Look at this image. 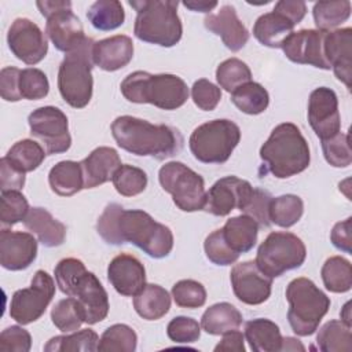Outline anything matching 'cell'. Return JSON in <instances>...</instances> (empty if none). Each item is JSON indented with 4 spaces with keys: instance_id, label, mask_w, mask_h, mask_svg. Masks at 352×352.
Masks as SVG:
<instances>
[{
    "instance_id": "f5cc1de1",
    "label": "cell",
    "mask_w": 352,
    "mask_h": 352,
    "mask_svg": "<svg viewBox=\"0 0 352 352\" xmlns=\"http://www.w3.org/2000/svg\"><path fill=\"white\" fill-rule=\"evenodd\" d=\"M271 194L263 188H253L252 197L246 206L243 208V213L250 216L258 227H270V204H271Z\"/></svg>"
},
{
    "instance_id": "8992f818",
    "label": "cell",
    "mask_w": 352,
    "mask_h": 352,
    "mask_svg": "<svg viewBox=\"0 0 352 352\" xmlns=\"http://www.w3.org/2000/svg\"><path fill=\"white\" fill-rule=\"evenodd\" d=\"M95 41L85 37L84 41L67 52L59 65L58 88L60 96L74 109L85 107L92 98V48Z\"/></svg>"
},
{
    "instance_id": "836d02e7",
    "label": "cell",
    "mask_w": 352,
    "mask_h": 352,
    "mask_svg": "<svg viewBox=\"0 0 352 352\" xmlns=\"http://www.w3.org/2000/svg\"><path fill=\"white\" fill-rule=\"evenodd\" d=\"M231 100L242 113L256 116L267 110L270 95L261 84L249 81L231 92Z\"/></svg>"
},
{
    "instance_id": "e7e4bbea",
    "label": "cell",
    "mask_w": 352,
    "mask_h": 352,
    "mask_svg": "<svg viewBox=\"0 0 352 352\" xmlns=\"http://www.w3.org/2000/svg\"><path fill=\"white\" fill-rule=\"evenodd\" d=\"M280 351H302L304 352L305 348H304V345L297 338L285 337V338H282Z\"/></svg>"
},
{
    "instance_id": "816d5d0a",
    "label": "cell",
    "mask_w": 352,
    "mask_h": 352,
    "mask_svg": "<svg viewBox=\"0 0 352 352\" xmlns=\"http://www.w3.org/2000/svg\"><path fill=\"white\" fill-rule=\"evenodd\" d=\"M87 271L84 263L78 258H74V257H67V258H63L60 260L55 270H54V274H55V280H56V285L60 289V292L63 294H69L72 286L74 285V282Z\"/></svg>"
},
{
    "instance_id": "44dd1931",
    "label": "cell",
    "mask_w": 352,
    "mask_h": 352,
    "mask_svg": "<svg viewBox=\"0 0 352 352\" xmlns=\"http://www.w3.org/2000/svg\"><path fill=\"white\" fill-rule=\"evenodd\" d=\"M45 33L58 51L70 52L77 48L84 38V28L77 15L73 14L72 7L62 8L47 16Z\"/></svg>"
},
{
    "instance_id": "7bdbcfd3",
    "label": "cell",
    "mask_w": 352,
    "mask_h": 352,
    "mask_svg": "<svg viewBox=\"0 0 352 352\" xmlns=\"http://www.w3.org/2000/svg\"><path fill=\"white\" fill-rule=\"evenodd\" d=\"M113 186L124 197H135L146 190L147 175L143 169L132 165H121L113 179Z\"/></svg>"
},
{
    "instance_id": "6125c7cd",
    "label": "cell",
    "mask_w": 352,
    "mask_h": 352,
    "mask_svg": "<svg viewBox=\"0 0 352 352\" xmlns=\"http://www.w3.org/2000/svg\"><path fill=\"white\" fill-rule=\"evenodd\" d=\"M36 4L38 7L41 15L45 18L62 8L72 7V3L69 0H44V1H37Z\"/></svg>"
},
{
    "instance_id": "94428289",
    "label": "cell",
    "mask_w": 352,
    "mask_h": 352,
    "mask_svg": "<svg viewBox=\"0 0 352 352\" xmlns=\"http://www.w3.org/2000/svg\"><path fill=\"white\" fill-rule=\"evenodd\" d=\"M221 341L214 346V352H245L243 334L238 329L221 334Z\"/></svg>"
},
{
    "instance_id": "d590c367",
    "label": "cell",
    "mask_w": 352,
    "mask_h": 352,
    "mask_svg": "<svg viewBox=\"0 0 352 352\" xmlns=\"http://www.w3.org/2000/svg\"><path fill=\"white\" fill-rule=\"evenodd\" d=\"M99 337L91 329H82L80 331L67 336H55L45 345V352H94L98 351Z\"/></svg>"
},
{
    "instance_id": "7a4b0ae2",
    "label": "cell",
    "mask_w": 352,
    "mask_h": 352,
    "mask_svg": "<svg viewBox=\"0 0 352 352\" xmlns=\"http://www.w3.org/2000/svg\"><path fill=\"white\" fill-rule=\"evenodd\" d=\"M111 135L125 151L155 160L169 158L183 147V136L177 129L132 116L117 117L111 122Z\"/></svg>"
},
{
    "instance_id": "60d3db41",
    "label": "cell",
    "mask_w": 352,
    "mask_h": 352,
    "mask_svg": "<svg viewBox=\"0 0 352 352\" xmlns=\"http://www.w3.org/2000/svg\"><path fill=\"white\" fill-rule=\"evenodd\" d=\"M138 336L132 327L117 323L107 327L98 344L100 352H133L136 349Z\"/></svg>"
},
{
    "instance_id": "603a6c76",
    "label": "cell",
    "mask_w": 352,
    "mask_h": 352,
    "mask_svg": "<svg viewBox=\"0 0 352 352\" xmlns=\"http://www.w3.org/2000/svg\"><path fill=\"white\" fill-rule=\"evenodd\" d=\"M204 25L209 32L220 36L224 45L232 52L242 50L249 40L248 29L238 18L235 8L230 4L223 6L214 14L206 15Z\"/></svg>"
},
{
    "instance_id": "9c48e42d",
    "label": "cell",
    "mask_w": 352,
    "mask_h": 352,
    "mask_svg": "<svg viewBox=\"0 0 352 352\" xmlns=\"http://www.w3.org/2000/svg\"><path fill=\"white\" fill-rule=\"evenodd\" d=\"M305 257V245L297 235L275 231L261 242L254 261L263 274L274 279L302 265Z\"/></svg>"
},
{
    "instance_id": "ab89813d",
    "label": "cell",
    "mask_w": 352,
    "mask_h": 352,
    "mask_svg": "<svg viewBox=\"0 0 352 352\" xmlns=\"http://www.w3.org/2000/svg\"><path fill=\"white\" fill-rule=\"evenodd\" d=\"M312 14L318 30L329 32L348 21L351 16V1H319L315 3Z\"/></svg>"
},
{
    "instance_id": "be15d7a7",
    "label": "cell",
    "mask_w": 352,
    "mask_h": 352,
    "mask_svg": "<svg viewBox=\"0 0 352 352\" xmlns=\"http://www.w3.org/2000/svg\"><path fill=\"white\" fill-rule=\"evenodd\" d=\"M183 6L191 11L198 12H209L214 7H217V1H206V0H186L183 1Z\"/></svg>"
},
{
    "instance_id": "f907efd6",
    "label": "cell",
    "mask_w": 352,
    "mask_h": 352,
    "mask_svg": "<svg viewBox=\"0 0 352 352\" xmlns=\"http://www.w3.org/2000/svg\"><path fill=\"white\" fill-rule=\"evenodd\" d=\"M168 337L177 344L195 342L201 336L199 323L187 316H176L166 326Z\"/></svg>"
},
{
    "instance_id": "4316f807",
    "label": "cell",
    "mask_w": 352,
    "mask_h": 352,
    "mask_svg": "<svg viewBox=\"0 0 352 352\" xmlns=\"http://www.w3.org/2000/svg\"><path fill=\"white\" fill-rule=\"evenodd\" d=\"M294 23L278 10L263 14L253 26V36L265 47L280 48L287 36L293 33Z\"/></svg>"
},
{
    "instance_id": "7c38bea8",
    "label": "cell",
    "mask_w": 352,
    "mask_h": 352,
    "mask_svg": "<svg viewBox=\"0 0 352 352\" xmlns=\"http://www.w3.org/2000/svg\"><path fill=\"white\" fill-rule=\"evenodd\" d=\"M32 136L41 140L47 154H59L70 148L72 138L66 114L54 106L33 110L28 118Z\"/></svg>"
},
{
    "instance_id": "e575fe53",
    "label": "cell",
    "mask_w": 352,
    "mask_h": 352,
    "mask_svg": "<svg viewBox=\"0 0 352 352\" xmlns=\"http://www.w3.org/2000/svg\"><path fill=\"white\" fill-rule=\"evenodd\" d=\"M324 287L331 293H345L352 287V267L351 263L341 257H329L320 271Z\"/></svg>"
},
{
    "instance_id": "d4e9b609",
    "label": "cell",
    "mask_w": 352,
    "mask_h": 352,
    "mask_svg": "<svg viewBox=\"0 0 352 352\" xmlns=\"http://www.w3.org/2000/svg\"><path fill=\"white\" fill-rule=\"evenodd\" d=\"M133 58L132 38L125 34L111 36L95 41L92 59L96 66L106 72H116L125 67Z\"/></svg>"
},
{
    "instance_id": "11a10c76",
    "label": "cell",
    "mask_w": 352,
    "mask_h": 352,
    "mask_svg": "<svg viewBox=\"0 0 352 352\" xmlns=\"http://www.w3.org/2000/svg\"><path fill=\"white\" fill-rule=\"evenodd\" d=\"M30 346V333L19 326H10L0 334V351L3 352H29Z\"/></svg>"
},
{
    "instance_id": "8fae6325",
    "label": "cell",
    "mask_w": 352,
    "mask_h": 352,
    "mask_svg": "<svg viewBox=\"0 0 352 352\" xmlns=\"http://www.w3.org/2000/svg\"><path fill=\"white\" fill-rule=\"evenodd\" d=\"M55 294V283L51 275L38 270L26 289L16 290L10 302V316L19 324H29L40 319Z\"/></svg>"
},
{
    "instance_id": "7dc6e473",
    "label": "cell",
    "mask_w": 352,
    "mask_h": 352,
    "mask_svg": "<svg viewBox=\"0 0 352 352\" xmlns=\"http://www.w3.org/2000/svg\"><path fill=\"white\" fill-rule=\"evenodd\" d=\"M172 297L182 308H199L206 301V290L202 283L194 279H182L172 287Z\"/></svg>"
},
{
    "instance_id": "cb8c5ba5",
    "label": "cell",
    "mask_w": 352,
    "mask_h": 352,
    "mask_svg": "<svg viewBox=\"0 0 352 352\" xmlns=\"http://www.w3.org/2000/svg\"><path fill=\"white\" fill-rule=\"evenodd\" d=\"M84 188H94L113 179L116 170L122 165L118 153L113 147L102 146L92 150L81 162Z\"/></svg>"
},
{
    "instance_id": "ffe728a7",
    "label": "cell",
    "mask_w": 352,
    "mask_h": 352,
    "mask_svg": "<svg viewBox=\"0 0 352 352\" xmlns=\"http://www.w3.org/2000/svg\"><path fill=\"white\" fill-rule=\"evenodd\" d=\"M107 278L116 292L126 297L136 296L146 286L144 265L128 253H121L110 261Z\"/></svg>"
},
{
    "instance_id": "6f0895ef",
    "label": "cell",
    "mask_w": 352,
    "mask_h": 352,
    "mask_svg": "<svg viewBox=\"0 0 352 352\" xmlns=\"http://www.w3.org/2000/svg\"><path fill=\"white\" fill-rule=\"evenodd\" d=\"M0 183L1 191H19L25 186V173L15 168L7 157L0 160Z\"/></svg>"
},
{
    "instance_id": "4fadbf2b",
    "label": "cell",
    "mask_w": 352,
    "mask_h": 352,
    "mask_svg": "<svg viewBox=\"0 0 352 352\" xmlns=\"http://www.w3.org/2000/svg\"><path fill=\"white\" fill-rule=\"evenodd\" d=\"M253 192V187L248 180L236 176H226L219 179L206 191L204 209L213 216H227L234 209L243 210Z\"/></svg>"
},
{
    "instance_id": "2e32d148",
    "label": "cell",
    "mask_w": 352,
    "mask_h": 352,
    "mask_svg": "<svg viewBox=\"0 0 352 352\" xmlns=\"http://www.w3.org/2000/svg\"><path fill=\"white\" fill-rule=\"evenodd\" d=\"M308 121L320 140H326L341 132L338 99L333 89L319 87L308 99Z\"/></svg>"
},
{
    "instance_id": "f35d334b",
    "label": "cell",
    "mask_w": 352,
    "mask_h": 352,
    "mask_svg": "<svg viewBox=\"0 0 352 352\" xmlns=\"http://www.w3.org/2000/svg\"><path fill=\"white\" fill-rule=\"evenodd\" d=\"M6 157L15 168L26 173L41 165L45 158V151L37 142L32 139H22L8 150Z\"/></svg>"
},
{
    "instance_id": "83f0119b",
    "label": "cell",
    "mask_w": 352,
    "mask_h": 352,
    "mask_svg": "<svg viewBox=\"0 0 352 352\" xmlns=\"http://www.w3.org/2000/svg\"><path fill=\"white\" fill-rule=\"evenodd\" d=\"M227 245L238 254L253 249L257 242L258 224L248 214H239L228 219L221 228Z\"/></svg>"
},
{
    "instance_id": "ac0fdd59",
    "label": "cell",
    "mask_w": 352,
    "mask_h": 352,
    "mask_svg": "<svg viewBox=\"0 0 352 352\" xmlns=\"http://www.w3.org/2000/svg\"><path fill=\"white\" fill-rule=\"evenodd\" d=\"M67 297H74L84 315V322L95 324L109 314V296L94 272L85 271L72 286Z\"/></svg>"
},
{
    "instance_id": "52a82bcc",
    "label": "cell",
    "mask_w": 352,
    "mask_h": 352,
    "mask_svg": "<svg viewBox=\"0 0 352 352\" xmlns=\"http://www.w3.org/2000/svg\"><path fill=\"white\" fill-rule=\"evenodd\" d=\"M287 320L301 337L314 334L330 308V298L308 278L293 279L286 289Z\"/></svg>"
},
{
    "instance_id": "1f68e13d",
    "label": "cell",
    "mask_w": 352,
    "mask_h": 352,
    "mask_svg": "<svg viewBox=\"0 0 352 352\" xmlns=\"http://www.w3.org/2000/svg\"><path fill=\"white\" fill-rule=\"evenodd\" d=\"M242 314L230 302L210 305L201 318V327L212 336L235 330L242 324Z\"/></svg>"
},
{
    "instance_id": "f1b7e54d",
    "label": "cell",
    "mask_w": 352,
    "mask_h": 352,
    "mask_svg": "<svg viewBox=\"0 0 352 352\" xmlns=\"http://www.w3.org/2000/svg\"><path fill=\"white\" fill-rule=\"evenodd\" d=\"M245 338L254 352H278L282 346V336L278 324L265 318L246 322Z\"/></svg>"
},
{
    "instance_id": "74e56055",
    "label": "cell",
    "mask_w": 352,
    "mask_h": 352,
    "mask_svg": "<svg viewBox=\"0 0 352 352\" xmlns=\"http://www.w3.org/2000/svg\"><path fill=\"white\" fill-rule=\"evenodd\" d=\"M304 213V202L298 195L285 194L271 199L270 220L271 223L289 228L294 226Z\"/></svg>"
},
{
    "instance_id": "680465c9",
    "label": "cell",
    "mask_w": 352,
    "mask_h": 352,
    "mask_svg": "<svg viewBox=\"0 0 352 352\" xmlns=\"http://www.w3.org/2000/svg\"><path fill=\"white\" fill-rule=\"evenodd\" d=\"M351 224H352V217L345 219L344 221H338L334 224L330 239L333 245L345 253L352 252V234H351Z\"/></svg>"
},
{
    "instance_id": "c3c4849f",
    "label": "cell",
    "mask_w": 352,
    "mask_h": 352,
    "mask_svg": "<svg viewBox=\"0 0 352 352\" xmlns=\"http://www.w3.org/2000/svg\"><path fill=\"white\" fill-rule=\"evenodd\" d=\"M322 150L324 160L334 168H346L352 162L348 133L338 132L333 138L322 140Z\"/></svg>"
},
{
    "instance_id": "b9f144b4",
    "label": "cell",
    "mask_w": 352,
    "mask_h": 352,
    "mask_svg": "<svg viewBox=\"0 0 352 352\" xmlns=\"http://www.w3.org/2000/svg\"><path fill=\"white\" fill-rule=\"evenodd\" d=\"M216 80L220 88L227 92L235 91L238 87L252 80V72L249 66L238 58H230L223 60L216 69Z\"/></svg>"
},
{
    "instance_id": "f6af8a7d",
    "label": "cell",
    "mask_w": 352,
    "mask_h": 352,
    "mask_svg": "<svg viewBox=\"0 0 352 352\" xmlns=\"http://www.w3.org/2000/svg\"><path fill=\"white\" fill-rule=\"evenodd\" d=\"M18 89L21 99L38 100L48 95L50 82L44 72L36 67H28L19 73Z\"/></svg>"
},
{
    "instance_id": "30bf717a",
    "label": "cell",
    "mask_w": 352,
    "mask_h": 352,
    "mask_svg": "<svg viewBox=\"0 0 352 352\" xmlns=\"http://www.w3.org/2000/svg\"><path fill=\"white\" fill-rule=\"evenodd\" d=\"M158 180L169 192L175 205L183 212L202 210L206 199L205 182L201 175L179 161L166 162L160 168Z\"/></svg>"
},
{
    "instance_id": "3957f363",
    "label": "cell",
    "mask_w": 352,
    "mask_h": 352,
    "mask_svg": "<svg viewBox=\"0 0 352 352\" xmlns=\"http://www.w3.org/2000/svg\"><path fill=\"white\" fill-rule=\"evenodd\" d=\"M265 169L278 179H287L305 170L311 161L309 146L293 122L276 125L260 148Z\"/></svg>"
},
{
    "instance_id": "db71d44e",
    "label": "cell",
    "mask_w": 352,
    "mask_h": 352,
    "mask_svg": "<svg viewBox=\"0 0 352 352\" xmlns=\"http://www.w3.org/2000/svg\"><path fill=\"white\" fill-rule=\"evenodd\" d=\"M191 96L197 107L205 111L214 110L221 99V91L206 78L197 80L191 87Z\"/></svg>"
},
{
    "instance_id": "9a60e30c",
    "label": "cell",
    "mask_w": 352,
    "mask_h": 352,
    "mask_svg": "<svg viewBox=\"0 0 352 352\" xmlns=\"http://www.w3.org/2000/svg\"><path fill=\"white\" fill-rule=\"evenodd\" d=\"M231 286L235 297L248 305H258L271 296L272 278L260 271L256 261L235 264L230 272Z\"/></svg>"
},
{
    "instance_id": "8d00e7d4",
    "label": "cell",
    "mask_w": 352,
    "mask_h": 352,
    "mask_svg": "<svg viewBox=\"0 0 352 352\" xmlns=\"http://www.w3.org/2000/svg\"><path fill=\"white\" fill-rule=\"evenodd\" d=\"M91 25L98 30H114L125 21L124 7L117 0H98L87 12Z\"/></svg>"
},
{
    "instance_id": "d6986e66",
    "label": "cell",
    "mask_w": 352,
    "mask_h": 352,
    "mask_svg": "<svg viewBox=\"0 0 352 352\" xmlns=\"http://www.w3.org/2000/svg\"><path fill=\"white\" fill-rule=\"evenodd\" d=\"M37 257V241L30 232L0 231V264L10 271L28 268Z\"/></svg>"
},
{
    "instance_id": "03108f58",
    "label": "cell",
    "mask_w": 352,
    "mask_h": 352,
    "mask_svg": "<svg viewBox=\"0 0 352 352\" xmlns=\"http://www.w3.org/2000/svg\"><path fill=\"white\" fill-rule=\"evenodd\" d=\"M351 302H345V305L342 307V311H341V320L348 324V326H352V320H351Z\"/></svg>"
},
{
    "instance_id": "6da1fadb",
    "label": "cell",
    "mask_w": 352,
    "mask_h": 352,
    "mask_svg": "<svg viewBox=\"0 0 352 352\" xmlns=\"http://www.w3.org/2000/svg\"><path fill=\"white\" fill-rule=\"evenodd\" d=\"M96 230L107 243L131 242L154 258L166 257L173 249V234L169 227L155 221L144 210H125L116 202L104 208Z\"/></svg>"
},
{
    "instance_id": "e0dca14e",
    "label": "cell",
    "mask_w": 352,
    "mask_h": 352,
    "mask_svg": "<svg viewBox=\"0 0 352 352\" xmlns=\"http://www.w3.org/2000/svg\"><path fill=\"white\" fill-rule=\"evenodd\" d=\"M324 30L301 29L293 32L282 44V50L287 59L298 65H311L329 70L324 56Z\"/></svg>"
},
{
    "instance_id": "5b68a950",
    "label": "cell",
    "mask_w": 352,
    "mask_h": 352,
    "mask_svg": "<svg viewBox=\"0 0 352 352\" xmlns=\"http://www.w3.org/2000/svg\"><path fill=\"white\" fill-rule=\"evenodd\" d=\"M129 6L136 11L133 33L139 40L161 47H173L180 41L183 26L177 15V1L133 0Z\"/></svg>"
},
{
    "instance_id": "7402d4cb",
    "label": "cell",
    "mask_w": 352,
    "mask_h": 352,
    "mask_svg": "<svg viewBox=\"0 0 352 352\" xmlns=\"http://www.w3.org/2000/svg\"><path fill=\"white\" fill-rule=\"evenodd\" d=\"M324 56L336 77L351 88L352 77V29L342 28L326 32Z\"/></svg>"
},
{
    "instance_id": "ee69618b",
    "label": "cell",
    "mask_w": 352,
    "mask_h": 352,
    "mask_svg": "<svg viewBox=\"0 0 352 352\" xmlns=\"http://www.w3.org/2000/svg\"><path fill=\"white\" fill-rule=\"evenodd\" d=\"M51 319L52 323L65 333L74 331L84 323V315L74 297L59 300L51 311Z\"/></svg>"
},
{
    "instance_id": "91938a15",
    "label": "cell",
    "mask_w": 352,
    "mask_h": 352,
    "mask_svg": "<svg viewBox=\"0 0 352 352\" xmlns=\"http://www.w3.org/2000/svg\"><path fill=\"white\" fill-rule=\"evenodd\" d=\"M274 8L290 18L294 25L300 23L307 14V4L300 0H280Z\"/></svg>"
},
{
    "instance_id": "5bb4252c",
    "label": "cell",
    "mask_w": 352,
    "mask_h": 352,
    "mask_svg": "<svg viewBox=\"0 0 352 352\" xmlns=\"http://www.w3.org/2000/svg\"><path fill=\"white\" fill-rule=\"evenodd\" d=\"M11 52L26 65H37L48 52V41L41 29L28 18H16L7 33Z\"/></svg>"
},
{
    "instance_id": "277c9868",
    "label": "cell",
    "mask_w": 352,
    "mask_h": 352,
    "mask_svg": "<svg viewBox=\"0 0 352 352\" xmlns=\"http://www.w3.org/2000/svg\"><path fill=\"white\" fill-rule=\"evenodd\" d=\"M124 98L133 103H150L162 110H176L188 98L187 84L175 74H150L133 72L128 74L121 85Z\"/></svg>"
},
{
    "instance_id": "bcb514c9",
    "label": "cell",
    "mask_w": 352,
    "mask_h": 352,
    "mask_svg": "<svg viewBox=\"0 0 352 352\" xmlns=\"http://www.w3.org/2000/svg\"><path fill=\"white\" fill-rule=\"evenodd\" d=\"M29 202L23 194L16 190L1 191L0 220L4 226H14L23 221L29 212Z\"/></svg>"
},
{
    "instance_id": "f546056e",
    "label": "cell",
    "mask_w": 352,
    "mask_h": 352,
    "mask_svg": "<svg viewBox=\"0 0 352 352\" xmlns=\"http://www.w3.org/2000/svg\"><path fill=\"white\" fill-rule=\"evenodd\" d=\"M133 308L143 319L157 320L168 314L170 308V296L162 286L146 283V286L133 296Z\"/></svg>"
},
{
    "instance_id": "d6a6232c",
    "label": "cell",
    "mask_w": 352,
    "mask_h": 352,
    "mask_svg": "<svg viewBox=\"0 0 352 352\" xmlns=\"http://www.w3.org/2000/svg\"><path fill=\"white\" fill-rule=\"evenodd\" d=\"M316 344L322 352H349L352 349L351 326L342 320H329L319 329Z\"/></svg>"
},
{
    "instance_id": "9f6ffc18",
    "label": "cell",
    "mask_w": 352,
    "mask_h": 352,
    "mask_svg": "<svg viewBox=\"0 0 352 352\" xmlns=\"http://www.w3.org/2000/svg\"><path fill=\"white\" fill-rule=\"evenodd\" d=\"M21 69L14 66L3 67L0 72V95L7 102H18L21 100L18 80H19Z\"/></svg>"
},
{
    "instance_id": "484cf974",
    "label": "cell",
    "mask_w": 352,
    "mask_h": 352,
    "mask_svg": "<svg viewBox=\"0 0 352 352\" xmlns=\"http://www.w3.org/2000/svg\"><path fill=\"white\" fill-rule=\"evenodd\" d=\"M25 227L37 236L47 248L60 246L66 238V227L44 208H30L25 220Z\"/></svg>"
},
{
    "instance_id": "681fc988",
    "label": "cell",
    "mask_w": 352,
    "mask_h": 352,
    "mask_svg": "<svg viewBox=\"0 0 352 352\" xmlns=\"http://www.w3.org/2000/svg\"><path fill=\"white\" fill-rule=\"evenodd\" d=\"M204 249L206 257L216 265H230L235 263L239 257V254L235 253L224 241L221 228L214 230L206 236L204 242Z\"/></svg>"
},
{
    "instance_id": "4dcf8cb0",
    "label": "cell",
    "mask_w": 352,
    "mask_h": 352,
    "mask_svg": "<svg viewBox=\"0 0 352 352\" xmlns=\"http://www.w3.org/2000/svg\"><path fill=\"white\" fill-rule=\"evenodd\" d=\"M51 190L60 197H70L84 188V179L80 162L60 161L48 173Z\"/></svg>"
},
{
    "instance_id": "ba28073f",
    "label": "cell",
    "mask_w": 352,
    "mask_h": 352,
    "mask_svg": "<svg viewBox=\"0 0 352 352\" xmlns=\"http://www.w3.org/2000/svg\"><path fill=\"white\" fill-rule=\"evenodd\" d=\"M241 140V129L231 120L208 121L194 129L188 144L192 155L204 164H224Z\"/></svg>"
}]
</instances>
